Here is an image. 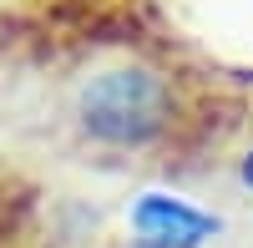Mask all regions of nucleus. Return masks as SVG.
Wrapping results in <instances>:
<instances>
[{"label":"nucleus","mask_w":253,"mask_h":248,"mask_svg":"<svg viewBox=\"0 0 253 248\" xmlns=\"http://www.w3.org/2000/svg\"><path fill=\"white\" fill-rule=\"evenodd\" d=\"M238 182H243V188L253 193V147H248V152L238 157Z\"/></svg>","instance_id":"3"},{"label":"nucleus","mask_w":253,"mask_h":248,"mask_svg":"<svg viewBox=\"0 0 253 248\" xmlns=\"http://www.w3.org/2000/svg\"><path fill=\"white\" fill-rule=\"evenodd\" d=\"M71 117L81 137H91L96 147L132 152V147H152L157 137L172 132L177 91L162 71L142 66V61H117V66L91 71L76 86Z\"/></svg>","instance_id":"1"},{"label":"nucleus","mask_w":253,"mask_h":248,"mask_svg":"<svg viewBox=\"0 0 253 248\" xmlns=\"http://www.w3.org/2000/svg\"><path fill=\"white\" fill-rule=\"evenodd\" d=\"M218 228L223 223L213 213L162 188H147L126 203V243L132 248H208Z\"/></svg>","instance_id":"2"}]
</instances>
